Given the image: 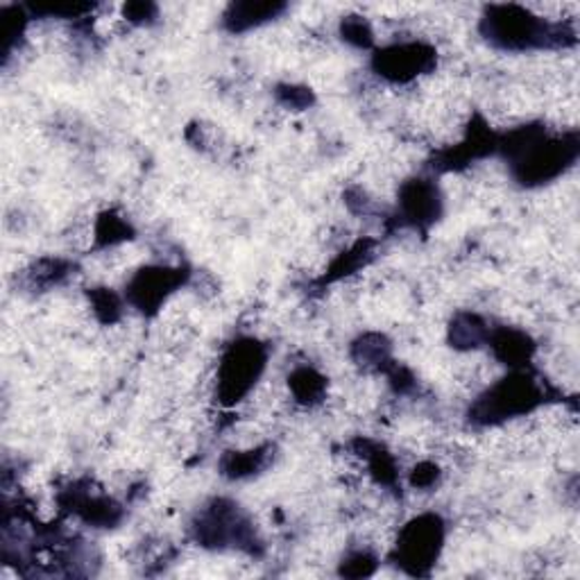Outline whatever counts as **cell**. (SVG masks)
Masks as SVG:
<instances>
[{
    "instance_id": "277c9868",
    "label": "cell",
    "mask_w": 580,
    "mask_h": 580,
    "mask_svg": "<svg viewBox=\"0 0 580 580\" xmlns=\"http://www.w3.org/2000/svg\"><path fill=\"white\" fill-rule=\"evenodd\" d=\"M266 366V351L257 341L234 343L220 361L218 393L225 404L240 402L261 377Z\"/></svg>"
},
{
    "instance_id": "52a82bcc",
    "label": "cell",
    "mask_w": 580,
    "mask_h": 580,
    "mask_svg": "<svg viewBox=\"0 0 580 580\" xmlns=\"http://www.w3.org/2000/svg\"><path fill=\"white\" fill-rule=\"evenodd\" d=\"M182 282H184V274L180 270L148 268L136 274L127 293L134 307H139L141 311H155Z\"/></svg>"
},
{
    "instance_id": "8fae6325",
    "label": "cell",
    "mask_w": 580,
    "mask_h": 580,
    "mask_svg": "<svg viewBox=\"0 0 580 580\" xmlns=\"http://www.w3.org/2000/svg\"><path fill=\"white\" fill-rule=\"evenodd\" d=\"M488 338H490L488 329L477 316H458L456 322L452 324V341L458 347H477Z\"/></svg>"
},
{
    "instance_id": "8992f818",
    "label": "cell",
    "mask_w": 580,
    "mask_h": 580,
    "mask_svg": "<svg viewBox=\"0 0 580 580\" xmlns=\"http://www.w3.org/2000/svg\"><path fill=\"white\" fill-rule=\"evenodd\" d=\"M435 64V50L424 44H395L377 52L374 69L391 82H408Z\"/></svg>"
},
{
    "instance_id": "4fadbf2b",
    "label": "cell",
    "mask_w": 580,
    "mask_h": 580,
    "mask_svg": "<svg viewBox=\"0 0 580 580\" xmlns=\"http://www.w3.org/2000/svg\"><path fill=\"white\" fill-rule=\"evenodd\" d=\"M263 467V452H245V454H232L225 460V472L230 477H247V474H255V469Z\"/></svg>"
},
{
    "instance_id": "7c38bea8",
    "label": "cell",
    "mask_w": 580,
    "mask_h": 580,
    "mask_svg": "<svg viewBox=\"0 0 580 580\" xmlns=\"http://www.w3.org/2000/svg\"><path fill=\"white\" fill-rule=\"evenodd\" d=\"M291 388L299 402H316L324 393V379L316 370H297L291 379Z\"/></svg>"
},
{
    "instance_id": "9c48e42d",
    "label": "cell",
    "mask_w": 580,
    "mask_h": 580,
    "mask_svg": "<svg viewBox=\"0 0 580 580\" xmlns=\"http://www.w3.org/2000/svg\"><path fill=\"white\" fill-rule=\"evenodd\" d=\"M284 10L286 5L282 3H255V0H247V3H234L225 12V25L232 33H245L272 18H277Z\"/></svg>"
},
{
    "instance_id": "ba28073f",
    "label": "cell",
    "mask_w": 580,
    "mask_h": 580,
    "mask_svg": "<svg viewBox=\"0 0 580 580\" xmlns=\"http://www.w3.org/2000/svg\"><path fill=\"white\" fill-rule=\"evenodd\" d=\"M402 207L404 213L416 220V223H427L433 220L440 211V196L437 188L429 180H412L402 188Z\"/></svg>"
},
{
    "instance_id": "3957f363",
    "label": "cell",
    "mask_w": 580,
    "mask_h": 580,
    "mask_svg": "<svg viewBox=\"0 0 580 580\" xmlns=\"http://www.w3.org/2000/svg\"><path fill=\"white\" fill-rule=\"evenodd\" d=\"M542 399V391L538 383L527 374H513L492 388L474 404L472 416L483 424H496L523 412L533 410Z\"/></svg>"
},
{
    "instance_id": "5bb4252c",
    "label": "cell",
    "mask_w": 580,
    "mask_h": 580,
    "mask_svg": "<svg viewBox=\"0 0 580 580\" xmlns=\"http://www.w3.org/2000/svg\"><path fill=\"white\" fill-rule=\"evenodd\" d=\"M343 37L356 46H370L372 44V33H370V27L363 18H347L343 23Z\"/></svg>"
},
{
    "instance_id": "6da1fadb",
    "label": "cell",
    "mask_w": 580,
    "mask_h": 580,
    "mask_svg": "<svg viewBox=\"0 0 580 580\" xmlns=\"http://www.w3.org/2000/svg\"><path fill=\"white\" fill-rule=\"evenodd\" d=\"M481 30L492 46L504 50L560 46L567 37H571V33H567V25L551 23L519 5L488 8L483 14Z\"/></svg>"
},
{
    "instance_id": "7a4b0ae2",
    "label": "cell",
    "mask_w": 580,
    "mask_h": 580,
    "mask_svg": "<svg viewBox=\"0 0 580 580\" xmlns=\"http://www.w3.org/2000/svg\"><path fill=\"white\" fill-rule=\"evenodd\" d=\"M504 148L515 165L519 182L542 184L558 177L576 159L578 141L576 134L563 136V139H548L540 129L523 127L510 136Z\"/></svg>"
},
{
    "instance_id": "30bf717a",
    "label": "cell",
    "mask_w": 580,
    "mask_h": 580,
    "mask_svg": "<svg viewBox=\"0 0 580 580\" xmlns=\"http://www.w3.org/2000/svg\"><path fill=\"white\" fill-rule=\"evenodd\" d=\"M490 343H492L496 356H499L502 361L508 366H519L521 361H529L531 351H533V343L529 341V336L519 334V331L504 329Z\"/></svg>"
},
{
    "instance_id": "5b68a950",
    "label": "cell",
    "mask_w": 580,
    "mask_h": 580,
    "mask_svg": "<svg viewBox=\"0 0 580 580\" xmlns=\"http://www.w3.org/2000/svg\"><path fill=\"white\" fill-rule=\"evenodd\" d=\"M442 546V521L433 515L418 517L410 521L402 533L397 551L402 563L412 567V571L420 573L424 565H431L437 558V551Z\"/></svg>"
}]
</instances>
